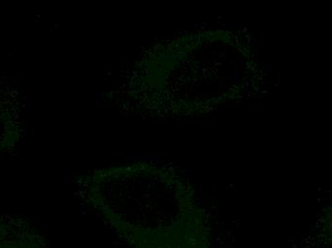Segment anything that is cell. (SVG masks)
<instances>
[{
  "instance_id": "obj_1",
  "label": "cell",
  "mask_w": 332,
  "mask_h": 248,
  "mask_svg": "<svg viewBox=\"0 0 332 248\" xmlns=\"http://www.w3.org/2000/svg\"><path fill=\"white\" fill-rule=\"evenodd\" d=\"M257 42L259 46H264L265 42V35L264 31H259L258 32V38Z\"/></svg>"
},
{
  "instance_id": "obj_3",
  "label": "cell",
  "mask_w": 332,
  "mask_h": 248,
  "mask_svg": "<svg viewBox=\"0 0 332 248\" xmlns=\"http://www.w3.org/2000/svg\"><path fill=\"white\" fill-rule=\"evenodd\" d=\"M232 55H233L234 56H236V55H237V52H235V51H233V52H232Z\"/></svg>"
},
{
  "instance_id": "obj_2",
  "label": "cell",
  "mask_w": 332,
  "mask_h": 248,
  "mask_svg": "<svg viewBox=\"0 0 332 248\" xmlns=\"http://www.w3.org/2000/svg\"><path fill=\"white\" fill-rule=\"evenodd\" d=\"M248 106L252 108H260L264 106V102H262V101H249Z\"/></svg>"
}]
</instances>
